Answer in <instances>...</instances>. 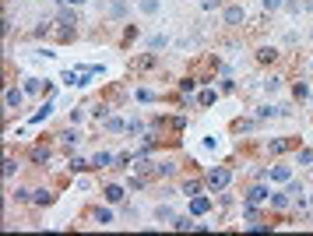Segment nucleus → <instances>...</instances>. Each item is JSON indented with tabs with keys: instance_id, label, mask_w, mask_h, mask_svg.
Here are the masks:
<instances>
[{
	"instance_id": "7c9ffc66",
	"label": "nucleus",
	"mask_w": 313,
	"mask_h": 236,
	"mask_svg": "<svg viewBox=\"0 0 313 236\" xmlns=\"http://www.w3.org/2000/svg\"><path fill=\"white\" fill-rule=\"evenodd\" d=\"M292 95H296V99H306V95H310V88H306L303 81H296V88H292Z\"/></svg>"
},
{
	"instance_id": "c756f323",
	"label": "nucleus",
	"mask_w": 313,
	"mask_h": 236,
	"mask_svg": "<svg viewBox=\"0 0 313 236\" xmlns=\"http://www.w3.org/2000/svg\"><path fill=\"white\" fill-rule=\"evenodd\" d=\"M155 64V53H145L141 60H138V71H145V67H152Z\"/></svg>"
},
{
	"instance_id": "f257e3e1",
	"label": "nucleus",
	"mask_w": 313,
	"mask_h": 236,
	"mask_svg": "<svg viewBox=\"0 0 313 236\" xmlns=\"http://www.w3.org/2000/svg\"><path fill=\"white\" fill-rule=\"evenodd\" d=\"M229 180H233V173H229L226 166H215V169H211V173L204 176V183H208V190H211V194L226 190V187H229Z\"/></svg>"
},
{
	"instance_id": "7ed1b4c3",
	"label": "nucleus",
	"mask_w": 313,
	"mask_h": 236,
	"mask_svg": "<svg viewBox=\"0 0 313 236\" xmlns=\"http://www.w3.org/2000/svg\"><path fill=\"white\" fill-rule=\"evenodd\" d=\"M222 18H226V25H243V21H246V7H243V4H229V7H226V11H222Z\"/></svg>"
},
{
	"instance_id": "a878e982",
	"label": "nucleus",
	"mask_w": 313,
	"mask_h": 236,
	"mask_svg": "<svg viewBox=\"0 0 313 236\" xmlns=\"http://www.w3.org/2000/svg\"><path fill=\"white\" fill-rule=\"evenodd\" d=\"M158 95L152 92V88H138V102H155Z\"/></svg>"
},
{
	"instance_id": "f03ea898",
	"label": "nucleus",
	"mask_w": 313,
	"mask_h": 236,
	"mask_svg": "<svg viewBox=\"0 0 313 236\" xmlns=\"http://www.w3.org/2000/svg\"><path fill=\"white\" fill-rule=\"evenodd\" d=\"M260 180H271V183H289L292 180V166H271L260 173Z\"/></svg>"
},
{
	"instance_id": "4468645a",
	"label": "nucleus",
	"mask_w": 313,
	"mask_h": 236,
	"mask_svg": "<svg viewBox=\"0 0 313 236\" xmlns=\"http://www.w3.org/2000/svg\"><path fill=\"white\" fill-rule=\"evenodd\" d=\"M172 229H194V215H172Z\"/></svg>"
},
{
	"instance_id": "423d86ee",
	"label": "nucleus",
	"mask_w": 313,
	"mask_h": 236,
	"mask_svg": "<svg viewBox=\"0 0 313 236\" xmlns=\"http://www.w3.org/2000/svg\"><path fill=\"white\" fill-rule=\"evenodd\" d=\"M208 212H211V198L194 194V198H190V215H208Z\"/></svg>"
},
{
	"instance_id": "4c0bfd02",
	"label": "nucleus",
	"mask_w": 313,
	"mask_h": 236,
	"mask_svg": "<svg viewBox=\"0 0 313 236\" xmlns=\"http://www.w3.org/2000/svg\"><path fill=\"white\" fill-rule=\"evenodd\" d=\"M253 127H257V120H239L236 124V131H253Z\"/></svg>"
},
{
	"instance_id": "c85d7f7f",
	"label": "nucleus",
	"mask_w": 313,
	"mask_h": 236,
	"mask_svg": "<svg viewBox=\"0 0 313 236\" xmlns=\"http://www.w3.org/2000/svg\"><path fill=\"white\" fill-rule=\"evenodd\" d=\"M264 88H267V92H278V88H282V78H278V74H271V78L264 81Z\"/></svg>"
},
{
	"instance_id": "2f4dec72",
	"label": "nucleus",
	"mask_w": 313,
	"mask_h": 236,
	"mask_svg": "<svg viewBox=\"0 0 313 236\" xmlns=\"http://www.w3.org/2000/svg\"><path fill=\"white\" fill-rule=\"evenodd\" d=\"M14 173H18V162H14V159H7V162H4V176H7V180H11V176H14Z\"/></svg>"
},
{
	"instance_id": "ddd939ff",
	"label": "nucleus",
	"mask_w": 313,
	"mask_h": 236,
	"mask_svg": "<svg viewBox=\"0 0 313 236\" xmlns=\"http://www.w3.org/2000/svg\"><path fill=\"white\" fill-rule=\"evenodd\" d=\"M257 60H260V64H275V60H278V50H275V46H260V50H257Z\"/></svg>"
},
{
	"instance_id": "72a5a7b5",
	"label": "nucleus",
	"mask_w": 313,
	"mask_h": 236,
	"mask_svg": "<svg viewBox=\"0 0 313 236\" xmlns=\"http://www.w3.org/2000/svg\"><path fill=\"white\" fill-rule=\"evenodd\" d=\"M14 201H32V190H28V187H18V190H14Z\"/></svg>"
},
{
	"instance_id": "6ab92c4d",
	"label": "nucleus",
	"mask_w": 313,
	"mask_h": 236,
	"mask_svg": "<svg viewBox=\"0 0 313 236\" xmlns=\"http://www.w3.org/2000/svg\"><path fill=\"white\" fill-rule=\"evenodd\" d=\"M271 116H282V109L278 106H260L257 109V120H271Z\"/></svg>"
},
{
	"instance_id": "a19ab883",
	"label": "nucleus",
	"mask_w": 313,
	"mask_h": 236,
	"mask_svg": "<svg viewBox=\"0 0 313 236\" xmlns=\"http://www.w3.org/2000/svg\"><path fill=\"white\" fill-rule=\"evenodd\" d=\"M130 159H134V155H116V166H120V169H127V166H130Z\"/></svg>"
},
{
	"instance_id": "2eb2a0df",
	"label": "nucleus",
	"mask_w": 313,
	"mask_h": 236,
	"mask_svg": "<svg viewBox=\"0 0 313 236\" xmlns=\"http://www.w3.org/2000/svg\"><path fill=\"white\" fill-rule=\"evenodd\" d=\"M50 113H53V102H50V99H46V102H42V106H39V109H35V116H32V124H42V120H46V116H50Z\"/></svg>"
},
{
	"instance_id": "20e7f679",
	"label": "nucleus",
	"mask_w": 313,
	"mask_h": 236,
	"mask_svg": "<svg viewBox=\"0 0 313 236\" xmlns=\"http://www.w3.org/2000/svg\"><path fill=\"white\" fill-rule=\"evenodd\" d=\"M243 198H246V201H253V205H260V201H271V190H267V183L260 180V183H253Z\"/></svg>"
},
{
	"instance_id": "1a4fd4ad",
	"label": "nucleus",
	"mask_w": 313,
	"mask_h": 236,
	"mask_svg": "<svg viewBox=\"0 0 313 236\" xmlns=\"http://www.w3.org/2000/svg\"><path fill=\"white\" fill-rule=\"evenodd\" d=\"M102 194H106V201H109V205H120V201L127 198V190H123L120 183H109V187H106Z\"/></svg>"
},
{
	"instance_id": "9b49d317",
	"label": "nucleus",
	"mask_w": 313,
	"mask_h": 236,
	"mask_svg": "<svg viewBox=\"0 0 313 236\" xmlns=\"http://www.w3.org/2000/svg\"><path fill=\"white\" fill-rule=\"evenodd\" d=\"M32 201H35L39 208H46V205H53V190H46V187H39V190H32Z\"/></svg>"
},
{
	"instance_id": "bb28decb",
	"label": "nucleus",
	"mask_w": 313,
	"mask_h": 236,
	"mask_svg": "<svg viewBox=\"0 0 313 236\" xmlns=\"http://www.w3.org/2000/svg\"><path fill=\"white\" fill-rule=\"evenodd\" d=\"M197 102H201V106H211V102H215V92H211V88H204V92L197 95Z\"/></svg>"
},
{
	"instance_id": "6e6552de",
	"label": "nucleus",
	"mask_w": 313,
	"mask_h": 236,
	"mask_svg": "<svg viewBox=\"0 0 313 236\" xmlns=\"http://www.w3.org/2000/svg\"><path fill=\"white\" fill-rule=\"evenodd\" d=\"M28 159H32L35 166H50V159H53V148H50V145H35Z\"/></svg>"
},
{
	"instance_id": "a211bd4d",
	"label": "nucleus",
	"mask_w": 313,
	"mask_h": 236,
	"mask_svg": "<svg viewBox=\"0 0 313 236\" xmlns=\"http://www.w3.org/2000/svg\"><path fill=\"white\" fill-rule=\"evenodd\" d=\"M271 208H275V212H285V208H289V190H285V194H271Z\"/></svg>"
},
{
	"instance_id": "c9c22d12",
	"label": "nucleus",
	"mask_w": 313,
	"mask_h": 236,
	"mask_svg": "<svg viewBox=\"0 0 313 236\" xmlns=\"http://www.w3.org/2000/svg\"><path fill=\"white\" fill-rule=\"evenodd\" d=\"M25 92H42V81H39V78H28V81H25Z\"/></svg>"
},
{
	"instance_id": "5701e85b",
	"label": "nucleus",
	"mask_w": 313,
	"mask_h": 236,
	"mask_svg": "<svg viewBox=\"0 0 313 236\" xmlns=\"http://www.w3.org/2000/svg\"><path fill=\"white\" fill-rule=\"evenodd\" d=\"M155 173H158V176H172V173H176V162H169V159H165V162H158Z\"/></svg>"
},
{
	"instance_id": "e433bc0d",
	"label": "nucleus",
	"mask_w": 313,
	"mask_h": 236,
	"mask_svg": "<svg viewBox=\"0 0 313 236\" xmlns=\"http://www.w3.org/2000/svg\"><path fill=\"white\" fill-rule=\"evenodd\" d=\"M141 131H145L141 120H130V124H127V134H141Z\"/></svg>"
},
{
	"instance_id": "b1692460",
	"label": "nucleus",
	"mask_w": 313,
	"mask_h": 236,
	"mask_svg": "<svg viewBox=\"0 0 313 236\" xmlns=\"http://www.w3.org/2000/svg\"><path fill=\"white\" fill-rule=\"evenodd\" d=\"M197 81H201V78H190V74H187V78L180 81V92H183V95H187V92H194V88H197Z\"/></svg>"
},
{
	"instance_id": "aec40b11",
	"label": "nucleus",
	"mask_w": 313,
	"mask_h": 236,
	"mask_svg": "<svg viewBox=\"0 0 313 236\" xmlns=\"http://www.w3.org/2000/svg\"><path fill=\"white\" fill-rule=\"evenodd\" d=\"M165 46H169V39H165V35H152V39H148V50H152V53L165 50Z\"/></svg>"
},
{
	"instance_id": "39448f33",
	"label": "nucleus",
	"mask_w": 313,
	"mask_h": 236,
	"mask_svg": "<svg viewBox=\"0 0 313 236\" xmlns=\"http://www.w3.org/2000/svg\"><path fill=\"white\" fill-rule=\"evenodd\" d=\"M21 102H25V88H7L4 92V106L7 109H21Z\"/></svg>"
},
{
	"instance_id": "37998d69",
	"label": "nucleus",
	"mask_w": 313,
	"mask_h": 236,
	"mask_svg": "<svg viewBox=\"0 0 313 236\" xmlns=\"http://www.w3.org/2000/svg\"><path fill=\"white\" fill-rule=\"evenodd\" d=\"M306 7H310V11H313V0H310V4H306Z\"/></svg>"
},
{
	"instance_id": "0eeeda50",
	"label": "nucleus",
	"mask_w": 313,
	"mask_h": 236,
	"mask_svg": "<svg viewBox=\"0 0 313 236\" xmlns=\"http://www.w3.org/2000/svg\"><path fill=\"white\" fill-rule=\"evenodd\" d=\"M289 148H296L292 138H275V141H267V152H271V155H285Z\"/></svg>"
},
{
	"instance_id": "4be33fe9",
	"label": "nucleus",
	"mask_w": 313,
	"mask_h": 236,
	"mask_svg": "<svg viewBox=\"0 0 313 236\" xmlns=\"http://www.w3.org/2000/svg\"><path fill=\"white\" fill-rule=\"evenodd\" d=\"M109 14H113V18H123V14H127V4H123V0H113V4H109Z\"/></svg>"
},
{
	"instance_id": "f704fd0d",
	"label": "nucleus",
	"mask_w": 313,
	"mask_h": 236,
	"mask_svg": "<svg viewBox=\"0 0 313 236\" xmlns=\"http://www.w3.org/2000/svg\"><path fill=\"white\" fill-rule=\"evenodd\" d=\"M299 166H313V148H303L299 152Z\"/></svg>"
},
{
	"instance_id": "58836bf2",
	"label": "nucleus",
	"mask_w": 313,
	"mask_h": 236,
	"mask_svg": "<svg viewBox=\"0 0 313 236\" xmlns=\"http://www.w3.org/2000/svg\"><path fill=\"white\" fill-rule=\"evenodd\" d=\"M260 4H264V11H278L285 0H260Z\"/></svg>"
},
{
	"instance_id": "f3484780",
	"label": "nucleus",
	"mask_w": 313,
	"mask_h": 236,
	"mask_svg": "<svg viewBox=\"0 0 313 236\" xmlns=\"http://www.w3.org/2000/svg\"><path fill=\"white\" fill-rule=\"evenodd\" d=\"M201 187H208V183H201V180H183V194H187V198L201 194Z\"/></svg>"
},
{
	"instance_id": "79ce46f5",
	"label": "nucleus",
	"mask_w": 313,
	"mask_h": 236,
	"mask_svg": "<svg viewBox=\"0 0 313 236\" xmlns=\"http://www.w3.org/2000/svg\"><path fill=\"white\" fill-rule=\"evenodd\" d=\"M64 4H67V7H81L84 0H64Z\"/></svg>"
},
{
	"instance_id": "473e14b6",
	"label": "nucleus",
	"mask_w": 313,
	"mask_h": 236,
	"mask_svg": "<svg viewBox=\"0 0 313 236\" xmlns=\"http://www.w3.org/2000/svg\"><path fill=\"white\" fill-rule=\"evenodd\" d=\"M285 187H289V198H299L303 194V183H296V180H289Z\"/></svg>"
},
{
	"instance_id": "ea45409f",
	"label": "nucleus",
	"mask_w": 313,
	"mask_h": 236,
	"mask_svg": "<svg viewBox=\"0 0 313 236\" xmlns=\"http://www.w3.org/2000/svg\"><path fill=\"white\" fill-rule=\"evenodd\" d=\"M201 7L204 11H215V7H222V0H201Z\"/></svg>"
},
{
	"instance_id": "f8f14e48",
	"label": "nucleus",
	"mask_w": 313,
	"mask_h": 236,
	"mask_svg": "<svg viewBox=\"0 0 313 236\" xmlns=\"http://www.w3.org/2000/svg\"><path fill=\"white\" fill-rule=\"evenodd\" d=\"M116 159L109 155V152H99V155H92V169H109Z\"/></svg>"
},
{
	"instance_id": "9d476101",
	"label": "nucleus",
	"mask_w": 313,
	"mask_h": 236,
	"mask_svg": "<svg viewBox=\"0 0 313 236\" xmlns=\"http://www.w3.org/2000/svg\"><path fill=\"white\" fill-rule=\"evenodd\" d=\"M57 138H60V145H64V148H78V145H81V134L74 131V127H71V131H64V134H57Z\"/></svg>"
},
{
	"instance_id": "393cba45",
	"label": "nucleus",
	"mask_w": 313,
	"mask_h": 236,
	"mask_svg": "<svg viewBox=\"0 0 313 236\" xmlns=\"http://www.w3.org/2000/svg\"><path fill=\"white\" fill-rule=\"evenodd\" d=\"M84 169H92V162H84V159H71V173H84Z\"/></svg>"
},
{
	"instance_id": "dca6fc26",
	"label": "nucleus",
	"mask_w": 313,
	"mask_h": 236,
	"mask_svg": "<svg viewBox=\"0 0 313 236\" xmlns=\"http://www.w3.org/2000/svg\"><path fill=\"white\" fill-rule=\"evenodd\" d=\"M106 131H109V134H120V131H127V124H123L120 116H106Z\"/></svg>"
},
{
	"instance_id": "cd10ccee",
	"label": "nucleus",
	"mask_w": 313,
	"mask_h": 236,
	"mask_svg": "<svg viewBox=\"0 0 313 236\" xmlns=\"http://www.w3.org/2000/svg\"><path fill=\"white\" fill-rule=\"evenodd\" d=\"M138 7H141V11H145V14H155V11H158V0H141V4H138Z\"/></svg>"
},
{
	"instance_id": "c03bdc74",
	"label": "nucleus",
	"mask_w": 313,
	"mask_h": 236,
	"mask_svg": "<svg viewBox=\"0 0 313 236\" xmlns=\"http://www.w3.org/2000/svg\"><path fill=\"white\" fill-rule=\"evenodd\" d=\"M310 35H313V32H310Z\"/></svg>"
},
{
	"instance_id": "412c9836",
	"label": "nucleus",
	"mask_w": 313,
	"mask_h": 236,
	"mask_svg": "<svg viewBox=\"0 0 313 236\" xmlns=\"http://www.w3.org/2000/svg\"><path fill=\"white\" fill-rule=\"evenodd\" d=\"M95 222H99V226H109V222H113V212H109V208H95Z\"/></svg>"
}]
</instances>
